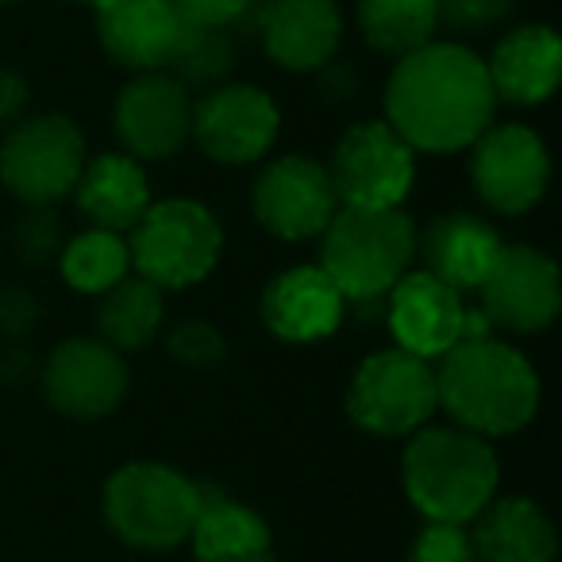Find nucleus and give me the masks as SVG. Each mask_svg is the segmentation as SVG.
<instances>
[{
  "label": "nucleus",
  "mask_w": 562,
  "mask_h": 562,
  "mask_svg": "<svg viewBox=\"0 0 562 562\" xmlns=\"http://www.w3.org/2000/svg\"><path fill=\"white\" fill-rule=\"evenodd\" d=\"M493 86L485 63L454 43H428L401 58L385 89L390 127L413 150L451 155L490 127Z\"/></svg>",
  "instance_id": "1"
},
{
  "label": "nucleus",
  "mask_w": 562,
  "mask_h": 562,
  "mask_svg": "<svg viewBox=\"0 0 562 562\" xmlns=\"http://www.w3.org/2000/svg\"><path fill=\"white\" fill-rule=\"evenodd\" d=\"M439 405L474 436H513L536 416L539 378L520 351L505 344H459L436 374Z\"/></svg>",
  "instance_id": "2"
},
{
  "label": "nucleus",
  "mask_w": 562,
  "mask_h": 562,
  "mask_svg": "<svg viewBox=\"0 0 562 562\" xmlns=\"http://www.w3.org/2000/svg\"><path fill=\"white\" fill-rule=\"evenodd\" d=\"M497 454L467 428H431L405 451V490L436 524H470L497 493Z\"/></svg>",
  "instance_id": "3"
},
{
  "label": "nucleus",
  "mask_w": 562,
  "mask_h": 562,
  "mask_svg": "<svg viewBox=\"0 0 562 562\" xmlns=\"http://www.w3.org/2000/svg\"><path fill=\"white\" fill-rule=\"evenodd\" d=\"M416 255L413 220L401 209H339L324 227L321 270L351 305H382Z\"/></svg>",
  "instance_id": "4"
},
{
  "label": "nucleus",
  "mask_w": 562,
  "mask_h": 562,
  "mask_svg": "<svg viewBox=\"0 0 562 562\" xmlns=\"http://www.w3.org/2000/svg\"><path fill=\"white\" fill-rule=\"evenodd\" d=\"M201 513V485L162 462H127L104 485V516L124 543L170 551L189 539Z\"/></svg>",
  "instance_id": "5"
},
{
  "label": "nucleus",
  "mask_w": 562,
  "mask_h": 562,
  "mask_svg": "<svg viewBox=\"0 0 562 562\" xmlns=\"http://www.w3.org/2000/svg\"><path fill=\"white\" fill-rule=\"evenodd\" d=\"M220 247L224 235L204 204L162 201L143 212L127 250L139 278L155 281L158 290H186L216 270Z\"/></svg>",
  "instance_id": "6"
},
{
  "label": "nucleus",
  "mask_w": 562,
  "mask_h": 562,
  "mask_svg": "<svg viewBox=\"0 0 562 562\" xmlns=\"http://www.w3.org/2000/svg\"><path fill=\"white\" fill-rule=\"evenodd\" d=\"M439 408L436 370L408 351H378L359 367L347 393V413L362 431L408 436Z\"/></svg>",
  "instance_id": "7"
},
{
  "label": "nucleus",
  "mask_w": 562,
  "mask_h": 562,
  "mask_svg": "<svg viewBox=\"0 0 562 562\" xmlns=\"http://www.w3.org/2000/svg\"><path fill=\"white\" fill-rule=\"evenodd\" d=\"M86 170V139L66 116H40L20 124L0 147V178L32 209L63 201Z\"/></svg>",
  "instance_id": "8"
},
{
  "label": "nucleus",
  "mask_w": 562,
  "mask_h": 562,
  "mask_svg": "<svg viewBox=\"0 0 562 562\" xmlns=\"http://www.w3.org/2000/svg\"><path fill=\"white\" fill-rule=\"evenodd\" d=\"M331 189L344 209H401L416 178L413 147L390 124H355L331 155Z\"/></svg>",
  "instance_id": "9"
},
{
  "label": "nucleus",
  "mask_w": 562,
  "mask_h": 562,
  "mask_svg": "<svg viewBox=\"0 0 562 562\" xmlns=\"http://www.w3.org/2000/svg\"><path fill=\"white\" fill-rule=\"evenodd\" d=\"M470 173H474L477 193L490 209L516 216V212H528L543 201L551 162H547L543 139L531 127L501 124L477 135Z\"/></svg>",
  "instance_id": "10"
},
{
  "label": "nucleus",
  "mask_w": 562,
  "mask_h": 562,
  "mask_svg": "<svg viewBox=\"0 0 562 562\" xmlns=\"http://www.w3.org/2000/svg\"><path fill=\"white\" fill-rule=\"evenodd\" d=\"M255 212L278 239H313L339 212L336 189L324 166L313 158H273L255 186Z\"/></svg>",
  "instance_id": "11"
},
{
  "label": "nucleus",
  "mask_w": 562,
  "mask_h": 562,
  "mask_svg": "<svg viewBox=\"0 0 562 562\" xmlns=\"http://www.w3.org/2000/svg\"><path fill=\"white\" fill-rule=\"evenodd\" d=\"M477 290L490 324L508 331H539L559 316V266L531 247H501Z\"/></svg>",
  "instance_id": "12"
},
{
  "label": "nucleus",
  "mask_w": 562,
  "mask_h": 562,
  "mask_svg": "<svg viewBox=\"0 0 562 562\" xmlns=\"http://www.w3.org/2000/svg\"><path fill=\"white\" fill-rule=\"evenodd\" d=\"M278 104L250 86H224L193 109V139L224 166H247L273 147Z\"/></svg>",
  "instance_id": "13"
},
{
  "label": "nucleus",
  "mask_w": 562,
  "mask_h": 562,
  "mask_svg": "<svg viewBox=\"0 0 562 562\" xmlns=\"http://www.w3.org/2000/svg\"><path fill=\"white\" fill-rule=\"evenodd\" d=\"M116 132L139 158H173L193 135L189 89L170 74H139L116 101Z\"/></svg>",
  "instance_id": "14"
},
{
  "label": "nucleus",
  "mask_w": 562,
  "mask_h": 562,
  "mask_svg": "<svg viewBox=\"0 0 562 562\" xmlns=\"http://www.w3.org/2000/svg\"><path fill=\"white\" fill-rule=\"evenodd\" d=\"M47 397L58 413L97 420L109 416L127 393V367L120 351H112L101 339H70L47 362Z\"/></svg>",
  "instance_id": "15"
},
{
  "label": "nucleus",
  "mask_w": 562,
  "mask_h": 562,
  "mask_svg": "<svg viewBox=\"0 0 562 562\" xmlns=\"http://www.w3.org/2000/svg\"><path fill=\"white\" fill-rule=\"evenodd\" d=\"M385 297H390V331L401 351L416 359H439L451 347H459L467 305L451 285L431 278L428 270L405 273Z\"/></svg>",
  "instance_id": "16"
},
{
  "label": "nucleus",
  "mask_w": 562,
  "mask_h": 562,
  "mask_svg": "<svg viewBox=\"0 0 562 562\" xmlns=\"http://www.w3.org/2000/svg\"><path fill=\"white\" fill-rule=\"evenodd\" d=\"M258 35L273 63L308 74L328 66L336 55L344 20L336 0H266L258 9Z\"/></svg>",
  "instance_id": "17"
},
{
  "label": "nucleus",
  "mask_w": 562,
  "mask_h": 562,
  "mask_svg": "<svg viewBox=\"0 0 562 562\" xmlns=\"http://www.w3.org/2000/svg\"><path fill=\"white\" fill-rule=\"evenodd\" d=\"M344 293L321 266H297L285 270L266 285L262 321L285 344H316L331 336L344 321Z\"/></svg>",
  "instance_id": "18"
},
{
  "label": "nucleus",
  "mask_w": 562,
  "mask_h": 562,
  "mask_svg": "<svg viewBox=\"0 0 562 562\" xmlns=\"http://www.w3.org/2000/svg\"><path fill=\"white\" fill-rule=\"evenodd\" d=\"M181 16L170 0H109L101 4V43L112 63L135 74L162 70L173 40H178Z\"/></svg>",
  "instance_id": "19"
},
{
  "label": "nucleus",
  "mask_w": 562,
  "mask_h": 562,
  "mask_svg": "<svg viewBox=\"0 0 562 562\" xmlns=\"http://www.w3.org/2000/svg\"><path fill=\"white\" fill-rule=\"evenodd\" d=\"M485 74H490L493 97H505L513 104H543L562 78L559 35L543 24L516 27L497 43Z\"/></svg>",
  "instance_id": "20"
},
{
  "label": "nucleus",
  "mask_w": 562,
  "mask_h": 562,
  "mask_svg": "<svg viewBox=\"0 0 562 562\" xmlns=\"http://www.w3.org/2000/svg\"><path fill=\"white\" fill-rule=\"evenodd\" d=\"M474 539L477 562H554L559 536L539 505L524 497L490 501L477 513Z\"/></svg>",
  "instance_id": "21"
},
{
  "label": "nucleus",
  "mask_w": 562,
  "mask_h": 562,
  "mask_svg": "<svg viewBox=\"0 0 562 562\" xmlns=\"http://www.w3.org/2000/svg\"><path fill=\"white\" fill-rule=\"evenodd\" d=\"M428 273L439 278L443 285H451L454 293L477 290L485 281V273L493 270L501 255V239L490 224L474 216H443L424 232L420 247Z\"/></svg>",
  "instance_id": "22"
},
{
  "label": "nucleus",
  "mask_w": 562,
  "mask_h": 562,
  "mask_svg": "<svg viewBox=\"0 0 562 562\" xmlns=\"http://www.w3.org/2000/svg\"><path fill=\"white\" fill-rule=\"evenodd\" d=\"M78 204L97 227L104 232H132L150 209V189L147 173L139 170L135 158L124 155H104L89 162L78 178Z\"/></svg>",
  "instance_id": "23"
},
{
  "label": "nucleus",
  "mask_w": 562,
  "mask_h": 562,
  "mask_svg": "<svg viewBox=\"0 0 562 562\" xmlns=\"http://www.w3.org/2000/svg\"><path fill=\"white\" fill-rule=\"evenodd\" d=\"M189 539L201 562H273V539L262 516L209 490H201V513Z\"/></svg>",
  "instance_id": "24"
},
{
  "label": "nucleus",
  "mask_w": 562,
  "mask_h": 562,
  "mask_svg": "<svg viewBox=\"0 0 562 562\" xmlns=\"http://www.w3.org/2000/svg\"><path fill=\"white\" fill-rule=\"evenodd\" d=\"M101 339L112 351H139L162 328V290L147 278L116 281L97 313Z\"/></svg>",
  "instance_id": "25"
},
{
  "label": "nucleus",
  "mask_w": 562,
  "mask_h": 562,
  "mask_svg": "<svg viewBox=\"0 0 562 562\" xmlns=\"http://www.w3.org/2000/svg\"><path fill=\"white\" fill-rule=\"evenodd\" d=\"M362 35L382 55H413L428 47L439 27L436 0H359Z\"/></svg>",
  "instance_id": "26"
},
{
  "label": "nucleus",
  "mask_w": 562,
  "mask_h": 562,
  "mask_svg": "<svg viewBox=\"0 0 562 562\" xmlns=\"http://www.w3.org/2000/svg\"><path fill=\"white\" fill-rule=\"evenodd\" d=\"M127 270H132V250L116 232L104 227H93L63 247V273L81 293H109L116 281L127 278Z\"/></svg>",
  "instance_id": "27"
},
{
  "label": "nucleus",
  "mask_w": 562,
  "mask_h": 562,
  "mask_svg": "<svg viewBox=\"0 0 562 562\" xmlns=\"http://www.w3.org/2000/svg\"><path fill=\"white\" fill-rule=\"evenodd\" d=\"M235 63V47L224 35V27L193 24V20H181L178 40H173L170 55H166V74H170L178 86H212L220 81Z\"/></svg>",
  "instance_id": "28"
},
{
  "label": "nucleus",
  "mask_w": 562,
  "mask_h": 562,
  "mask_svg": "<svg viewBox=\"0 0 562 562\" xmlns=\"http://www.w3.org/2000/svg\"><path fill=\"white\" fill-rule=\"evenodd\" d=\"M408 562H477L474 539H470L467 524H436L416 536Z\"/></svg>",
  "instance_id": "29"
},
{
  "label": "nucleus",
  "mask_w": 562,
  "mask_h": 562,
  "mask_svg": "<svg viewBox=\"0 0 562 562\" xmlns=\"http://www.w3.org/2000/svg\"><path fill=\"white\" fill-rule=\"evenodd\" d=\"M16 247L24 262H47L55 250H63V224L50 209H32L16 227Z\"/></svg>",
  "instance_id": "30"
},
{
  "label": "nucleus",
  "mask_w": 562,
  "mask_h": 562,
  "mask_svg": "<svg viewBox=\"0 0 562 562\" xmlns=\"http://www.w3.org/2000/svg\"><path fill=\"white\" fill-rule=\"evenodd\" d=\"M170 351L178 355L181 362H189V367H209V362H216L220 355H224V339H220L216 328L193 321V324H181V328L173 331Z\"/></svg>",
  "instance_id": "31"
},
{
  "label": "nucleus",
  "mask_w": 562,
  "mask_h": 562,
  "mask_svg": "<svg viewBox=\"0 0 562 562\" xmlns=\"http://www.w3.org/2000/svg\"><path fill=\"white\" fill-rule=\"evenodd\" d=\"M439 20L454 27H490L513 12V0H436Z\"/></svg>",
  "instance_id": "32"
},
{
  "label": "nucleus",
  "mask_w": 562,
  "mask_h": 562,
  "mask_svg": "<svg viewBox=\"0 0 562 562\" xmlns=\"http://www.w3.org/2000/svg\"><path fill=\"white\" fill-rule=\"evenodd\" d=\"M170 4L178 9L181 20H193V24H209V27H227L247 16L255 0H170Z\"/></svg>",
  "instance_id": "33"
},
{
  "label": "nucleus",
  "mask_w": 562,
  "mask_h": 562,
  "mask_svg": "<svg viewBox=\"0 0 562 562\" xmlns=\"http://www.w3.org/2000/svg\"><path fill=\"white\" fill-rule=\"evenodd\" d=\"M35 321H40V305L24 290H0V336H27L35 328Z\"/></svg>",
  "instance_id": "34"
},
{
  "label": "nucleus",
  "mask_w": 562,
  "mask_h": 562,
  "mask_svg": "<svg viewBox=\"0 0 562 562\" xmlns=\"http://www.w3.org/2000/svg\"><path fill=\"white\" fill-rule=\"evenodd\" d=\"M24 104H27L24 78L0 66V124H12V120H16L20 112H24Z\"/></svg>",
  "instance_id": "35"
},
{
  "label": "nucleus",
  "mask_w": 562,
  "mask_h": 562,
  "mask_svg": "<svg viewBox=\"0 0 562 562\" xmlns=\"http://www.w3.org/2000/svg\"><path fill=\"white\" fill-rule=\"evenodd\" d=\"M86 4H97V9H101V4H109V0H86Z\"/></svg>",
  "instance_id": "36"
},
{
  "label": "nucleus",
  "mask_w": 562,
  "mask_h": 562,
  "mask_svg": "<svg viewBox=\"0 0 562 562\" xmlns=\"http://www.w3.org/2000/svg\"><path fill=\"white\" fill-rule=\"evenodd\" d=\"M0 4H9V0H0Z\"/></svg>",
  "instance_id": "37"
}]
</instances>
